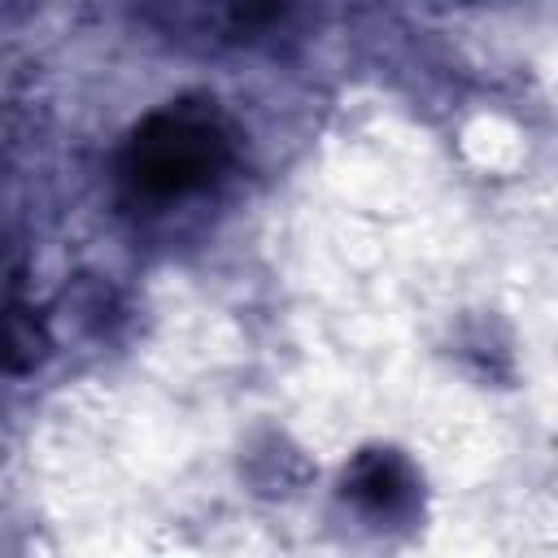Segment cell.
I'll list each match as a JSON object with an SVG mask.
<instances>
[{
    "label": "cell",
    "instance_id": "cell-3",
    "mask_svg": "<svg viewBox=\"0 0 558 558\" xmlns=\"http://www.w3.org/2000/svg\"><path fill=\"white\" fill-rule=\"evenodd\" d=\"M231 4H235V13L244 22H257V17H270L275 13V0H231Z\"/></svg>",
    "mask_w": 558,
    "mask_h": 558
},
{
    "label": "cell",
    "instance_id": "cell-2",
    "mask_svg": "<svg viewBox=\"0 0 558 558\" xmlns=\"http://www.w3.org/2000/svg\"><path fill=\"white\" fill-rule=\"evenodd\" d=\"M344 493L371 514H401L414 501V475L397 453L375 449V453H362L349 466Z\"/></svg>",
    "mask_w": 558,
    "mask_h": 558
},
{
    "label": "cell",
    "instance_id": "cell-1",
    "mask_svg": "<svg viewBox=\"0 0 558 558\" xmlns=\"http://www.w3.org/2000/svg\"><path fill=\"white\" fill-rule=\"evenodd\" d=\"M231 166V131L214 109L170 105L135 126L122 153V174L140 196H196Z\"/></svg>",
    "mask_w": 558,
    "mask_h": 558
}]
</instances>
